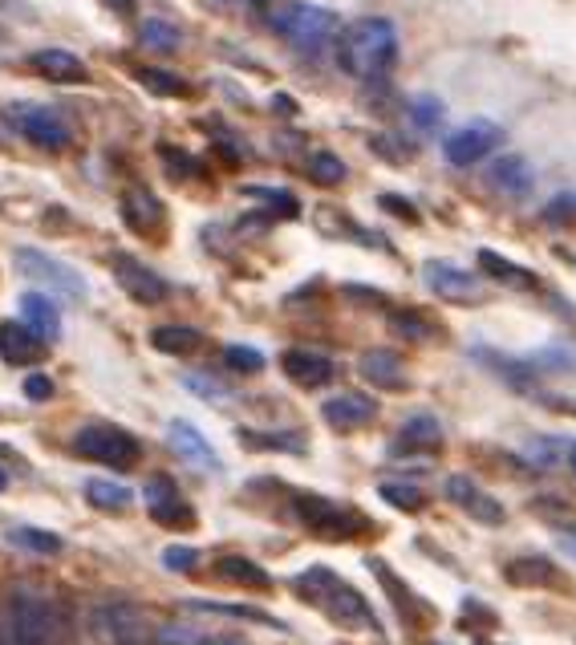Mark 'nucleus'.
Here are the masks:
<instances>
[{
  "instance_id": "3",
  "label": "nucleus",
  "mask_w": 576,
  "mask_h": 645,
  "mask_svg": "<svg viewBox=\"0 0 576 645\" xmlns=\"http://www.w3.org/2000/svg\"><path fill=\"white\" fill-rule=\"evenodd\" d=\"M297 593H301L304 601L321 605L341 630L377 633V617H374V609H370V601L361 597L358 588H349L341 576H333L329 569H309L304 576H297Z\"/></svg>"
},
{
  "instance_id": "45",
  "label": "nucleus",
  "mask_w": 576,
  "mask_h": 645,
  "mask_svg": "<svg viewBox=\"0 0 576 645\" xmlns=\"http://www.w3.org/2000/svg\"><path fill=\"white\" fill-rule=\"evenodd\" d=\"M25 398L49 402L53 398V378H49V373H29V378H25Z\"/></svg>"
},
{
  "instance_id": "7",
  "label": "nucleus",
  "mask_w": 576,
  "mask_h": 645,
  "mask_svg": "<svg viewBox=\"0 0 576 645\" xmlns=\"http://www.w3.org/2000/svg\"><path fill=\"white\" fill-rule=\"evenodd\" d=\"M13 260L16 273L29 276L33 285H41V292H53V297H65V301H86V276L65 260L49 256L41 248H16Z\"/></svg>"
},
{
  "instance_id": "43",
  "label": "nucleus",
  "mask_w": 576,
  "mask_h": 645,
  "mask_svg": "<svg viewBox=\"0 0 576 645\" xmlns=\"http://www.w3.org/2000/svg\"><path fill=\"white\" fill-rule=\"evenodd\" d=\"M248 195H260V200L268 203V207H273L276 215H297L301 212V203L292 200V195H288V191H280V187H248Z\"/></svg>"
},
{
  "instance_id": "53",
  "label": "nucleus",
  "mask_w": 576,
  "mask_h": 645,
  "mask_svg": "<svg viewBox=\"0 0 576 645\" xmlns=\"http://www.w3.org/2000/svg\"><path fill=\"white\" fill-rule=\"evenodd\" d=\"M4 483H9V479H4V471H0V491H4Z\"/></svg>"
},
{
  "instance_id": "32",
  "label": "nucleus",
  "mask_w": 576,
  "mask_h": 645,
  "mask_svg": "<svg viewBox=\"0 0 576 645\" xmlns=\"http://www.w3.org/2000/svg\"><path fill=\"white\" fill-rule=\"evenodd\" d=\"M479 264H483V273L495 276V280H504V285L512 288H536L540 280H536V273H528V268H519V264H512L507 256H500V252H491V248H483L479 252Z\"/></svg>"
},
{
  "instance_id": "40",
  "label": "nucleus",
  "mask_w": 576,
  "mask_h": 645,
  "mask_svg": "<svg viewBox=\"0 0 576 645\" xmlns=\"http://www.w3.org/2000/svg\"><path fill=\"white\" fill-rule=\"evenodd\" d=\"M183 386L188 390H195L200 398H207V402H216V406H224V402L231 398V390L228 386H219L212 373H183Z\"/></svg>"
},
{
  "instance_id": "50",
  "label": "nucleus",
  "mask_w": 576,
  "mask_h": 645,
  "mask_svg": "<svg viewBox=\"0 0 576 645\" xmlns=\"http://www.w3.org/2000/svg\"><path fill=\"white\" fill-rule=\"evenodd\" d=\"M101 4L115 16H134V9H139V0H101Z\"/></svg>"
},
{
  "instance_id": "17",
  "label": "nucleus",
  "mask_w": 576,
  "mask_h": 645,
  "mask_svg": "<svg viewBox=\"0 0 576 645\" xmlns=\"http://www.w3.org/2000/svg\"><path fill=\"white\" fill-rule=\"evenodd\" d=\"M25 61H29L33 73H41V77L58 82V86H82V82H89V65L73 49L49 45V49H33Z\"/></svg>"
},
{
  "instance_id": "10",
  "label": "nucleus",
  "mask_w": 576,
  "mask_h": 645,
  "mask_svg": "<svg viewBox=\"0 0 576 645\" xmlns=\"http://www.w3.org/2000/svg\"><path fill=\"white\" fill-rule=\"evenodd\" d=\"M500 143H504L500 122H491V118H471V122H463L455 134H447L443 155H447V163H455V167H476L479 158H488Z\"/></svg>"
},
{
  "instance_id": "49",
  "label": "nucleus",
  "mask_w": 576,
  "mask_h": 645,
  "mask_svg": "<svg viewBox=\"0 0 576 645\" xmlns=\"http://www.w3.org/2000/svg\"><path fill=\"white\" fill-rule=\"evenodd\" d=\"M382 207H386V212H394V215H406V219H418L415 207H410L406 200H398V195H382Z\"/></svg>"
},
{
  "instance_id": "39",
  "label": "nucleus",
  "mask_w": 576,
  "mask_h": 645,
  "mask_svg": "<svg viewBox=\"0 0 576 645\" xmlns=\"http://www.w3.org/2000/svg\"><path fill=\"white\" fill-rule=\"evenodd\" d=\"M377 495H382L389 507H398V512H422V507H427V491L415 488V483H382Z\"/></svg>"
},
{
  "instance_id": "4",
  "label": "nucleus",
  "mask_w": 576,
  "mask_h": 645,
  "mask_svg": "<svg viewBox=\"0 0 576 645\" xmlns=\"http://www.w3.org/2000/svg\"><path fill=\"white\" fill-rule=\"evenodd\" d=\"M9 642L13 645H61L65 642V617L49 597L21 588L9 609Z\"/></svg>"
},
{
  "instance_id": "48",
  "label": "nucleus",
  "mask_w": 576,
  "mask_h": 645,
  "mask_svg": "<svg viewBox=\"0 0 576 645\" xmlns=\"http://www.w3.org/2000/svg\"><path fill=\"white\" fill-rule=\"evenodd\" d=\"M439 118H443V106H439V101L434 98H418L415 101V122L418 127H439Z\"/></svg>"
},
{
  "instance_id": "19",
  "label": "nucleus",
  "mask_w": 576,
  "mask_h": 645,
  "mask_svg": "<svg viewBox=\"0 0 576 645\" xmlns=\"http://www.w3.org/2000/svg\"><path fill=\"white\" fill-rule=\"evenodd\" d=\"M118 212H122V224L130 231H143V236H159L163 219H167V207L155 191H146V187H130L122 203H118Z\"/></svg>"
},
{
  "instance_id": "44",
  "label": "nucleus",
  "mask_w": 576,
  "mask_h": 645,
  "mask_svg": "<svg viewBox=\"0 0 576 645\" xmlns=\"http://www.w3.org/2000/svg\"><path fill=\"white\" fill-rule=\"evenodd\" d=\"M240 439L248 446H268V451H301L304 439L297 434H256V430H240Z\"/></svg>"
},
{
  "instance_id": "54",
  "label": "nucleus",
  "mask_w": 576,
  "mask_h": 645,
  "mask_svg": "<svg viewBox=\"0 0 576 645\" xmlns=\"http://www.w3.org/2000/svg\"><path fill=\"white\" fill-rule=\"evenodd\" d=\"M4 41H9V33H4V29H0V45H4Z\"/></svg>"
},
{
  "instance_id": "55",
  "label": "nucleus",
  "mask_w": 576,
  "mask_h": 645,
  "mask_svg": "<svg viewBox=\"0 0 576 645\" xmlns=\"http://www.w3.org/2000/svg\"><path fill=\"white\" fill-rule=\"evenodd\" d=\"M483 645H488V642H483Z\"/></svg>"
},
{
  "instance_id": "36",
  "label": "nucleus",
  "mask_w": 576,
  "mask_h": 645,
  "mask_svg": "<svg viewBox=\"0 0 576 645\" xmlns=\"http://www.w3.org/2000/svg\"><path fill=\"white\" fill-rule=\"evenodd\" d=\"M9 540L16 548H25V552H33V557H58L61 552V536H53V531L45 528H13Z\"/></svg>"
},
{
  "instance_id": "2",
  "label": "nucleus",
  "mask_w": 576,
  "mask_h": 645,
  "mask_svg": "<svg viewBox=\"0 0 576 645\" xmlns=\"http://www.w3.org/2000/svg\"><path fill=\"white\" fill-rule=\"evenodd\" d=\"M268 25L292 53L304 58H321L337 37V16L321 4H301V0H288V4H273L268 9Z\"/></svg>"
},
{
  "instance_id": "9",
  "label": "nucleus",
  "mask_w": 576,
  "mask_h": 645,
  "mask_svg": "<svg viewBox=\"0 0 576 645\" xmlns=\"http://www.w3.org/2000/svg\"><path fill=\"white\" fill-rule=\"evenodd\" d=\"M288 512L301 519L309 531H317L325 540H349V536H358L370 519H361L358 512H349L341 503L325 500L317 491H297L292 500H288Z\"/></svg>"
},
{
  "instance_id": "41",
  "label": "nucleus",
  "mask_w": 576,
  "mask_h": 645,
  "mask_svg": "<svg viewBox=\"0 0 576 645\" xmlns=\"http://www.w3.org/2000/svg\"><path fill=\"white\" fill-rule=\"evenodd\" d=\"M224 361H228L236 373H260L264 370V354L252 349V345H228V349H224Z\"/></svg>"
},
{
  "instance_id": "42",
  "label": "nucleus",
  "mask_w": 576,
  "mask_h": 645,
  "mask_svg": "<svg viewBox=\"0 0 576 645\" xmlns=\"http://www.w3.org/2000/svg\"><path fill=\"white\" fill-rule=\"evenodd\" d=\"M163 163H167V175H175V179H191V175H200V163L188 155V151H179V146H159Z\"/></svg>"
},
{
  "instance_id": "12",
  "label": "nucleus",
  "mask_w": 576,
  "mask_h": 645,
  "mask_svg": "<svg viewBox=\"0 0 576 645\" xmlns=\"http://www.w3.org/2000/svg\"><path fill=\"white\" fill-rule=\"evenodd\" d=\"M443 491H447V500L455 503V507H463L467 516L476 519V524H488V528H500L507 519V507L491 491H483L471 479V475H447V483H443Z\"/></svg>"
},
{
  "instance_id": "47",
  "label": "nucleus",
  "mask_w": 576,
  "mask_h": 645,
  "mask_svg": "<svg viewBox=\"0 0 576 645\" xmlns=\"http://www.w3.org/2000/svg\"><path fill=\"white\" fill-rule=\"evenodd\" d=\"M216 13H256V9H268L273 0H207Z\"/></svg>"
},
{
  "instance_id": "46",
  "label": "nucleus",
  "mask_w": 576,
  "mask_h": 645,
  "mask_svg": "<svg viewBox=\"0 0 576 645\" xmlns=\"http://www.w3.org/2000/svg\"><path fill=\"white\" fill-rule=\"evenodd\" d=\"M163 564L175 569V573H191V569H195V548H167V552H163Z\"/></svg>"
},
{
  "instance_id": "29",
  "label": "nucleus",
  "mask_w": 576,
  "mask_h": 645,
  "mask_svg": "<svg viewBox=\"0 0 576 645\" xmlns=\"http://www.w3.org/2000/svg\"><path fill=\"white\" fill-rule=\"evenodd\" d=\"M151 345L171 358H191V354H200L203 333L191 325H159V330H151Z\"/></svg>"
},
{
  "instance_id": "21",
  "label": "nucleus",
  "mask_w": 576,
  "mask_h": 645,
  "mask_svg": "<svg viewBox=\"0 0 576 645\" xmlns=\"http://www.w3.org/2000/svg\"><path fill=\"white\" fill-rule=\"evenodd\" d=\"M370 569H374V576L386 585L389 601H394V609H403V621L406 625H415V630H422V625H434V605H427L422 597H415L410 593V585H406L403 576H394L382 564V560H370Z\"/></svg>"
},
{
  "instance_id": "6",
  "label": "nucleus",
  "mask_w": 576,
  "mask_h": 645,
  "mask_svg": "<svg viewBox=\"0 0 576 645\" xmlns=\"http://www.w3.org/2000/svg\"><path fill=\"white\" fill-rule=\"evenodd\" d=\"M73 455H82L89 463H106L115 471H127L143 459V443L130 430L115 427V422H89L73 434Z\"/></svg>"
},
{
  "instance_id": "25",
  "label": "nucleus",
  "mask_w": 576,
  "mask_h": 645,
  "mask_svg": "<svg viewBox=\"0 0 576 645\" xmlns=\"http://www.w3.org/2000/svg\"><path fill=\"white\" fill-rule=\"evenodd\" d=\"M21 321H25L45 345L61 337V309L53 304L49 292H37V288L25 292V297H21Z\"/></svg>"
},
{
  "instance_id": "51",
  "label": "nucleus",
  "mask_w": 576,
  "mask_h": 645,
  "mask_svg": "<svg viewBox=\"0 0 576 645\" xmlns=\"http://www.w3.org/2000/svg\"><path fill=\"white\" fill-rule=\"evenodd\" d=\"M548 410H556V415H573L576 418V398H544Z\"/></svg>"
},
{
  "instance_id": "23",
  "label": "nucleus",
  "mask_w": 576,
  "mask_h": 645,
  "mask_svg": "<svg viewBox=\"0 0 576 645\" xmlns=\"http://www.w3.org/2000/svg\"><path fill=\"white\" fill-rule=\"evenodd\" d=\"M358 373L377 390H403L410 386V378L403 370V358L394 349H365L358 358Z\"/></svg>"
},
{
  "instance_id": "22",
  "label": "nucleus",
  "mask_w": 576,
  "mask_h": 645,
  "mask_svg": "<svg viewBox=\"0 0 576 645\" xmlns=\"http://www.w3.org/2000/svg\"><path fill=\"white\" fill-rule=\"evenodd\" d=\"M45 358V342L25 321H0V361L4 366H33Z\"/></svg>"
},
{
  "instance_id": "18",
  "label": "nucleus",
  "mask_w": 576,
  "mask_h": 645,
  "mask_svg": "<svg viewBox=\"0 0 576 645\" xmlns=\"http://www.w3.org/2000/svg\"><path fill=\"white\" fill-rule=\"evenodd\" d=\"M443 446H447V434L439 427V418L415 415L398 427V439H394L389 451H394V455H439Z\"/></svg>"
},
{
  "instance_id": "31",
  "label": "nucleus",
  "mask_w": 576,
  "mask_h": 645,
  "mask_svg": "<svg viewBox=\"0 0 576 645\" xmlns=\"http://www.w3.org/2000/svg\"><path fill=\"white\" fill-rule=\"evenodd\" d=\"M476 358H483L491 373H500L507 386L516 390H536V370L528 366V358H507V354H491V349H476Z\"/></svg>"
},
{
  "instance_id": "34",
  "label": "nucleus",
  "mask_w": 576,
  "mask_h": 645,
  "mask_svg": "<svg viewBox=\"0 0 576 645\" xmlns=\"http://www.w3.org/2000/svg\"><path fill=\"white\" fill-rule=\"evenodd\" d=\"M183 609H191V613H216V617H236V621H256V625H273V630H285V621H276L273 613H260V609H248V605H219V601H183Z\"/></svg>"
},
{
  "instance_id": "1",
  "label": "nucleus",
  "mask_w": 576,
  "mask_h": 645,
  "mask_svg": "<svg viewBox=\"0 0 576 645\" xmlns=\"http://www.w3.org/2000/svg\"><path fill=\"white\" fill-rule=\"evenodd\" d=\"M337 61L349 77L374 82L386 77L398 61V29L386 16H361L349 29L337 33Z\"/></svg>"
},
{
  "instance_id": "28",
  "label": "nucleus",
  "mask_w": 576,
  "mask_h": 645,
  "mask_svg": "<svg viewBox=\"0 0 576 645\" xmlns=\"http://www.w3.org/2000/svg\"><path fill=\"white\" fill-rule=\"evenodd\" d=\"M139 45L143 49H151V53H179L183 49V33H179V25L175 21H163V16H146V21H139Z\"/></svg>"
},
{
  "instance_id": "52",
  "label": "nucleus",
  "mask_w": 576,
  "mask_h": 645,
  "mask_svg": "<svg viewBox=\"0 0 576 645\" xmlns=\"http://www.w3.org/2000/svg\"><path fill=\"white\" fill-rule=\"evenodd\" d=\"M568 467H573V471H576V443L568 446Z\"/></svg>"
},
{
  "instance_id": "11",
  "label": "nucleus",
  "mask_w": 576,
  "mask_h": 645,
  "mask_svg": "<svg viewBox=\"0 0 576 645\" xmlns=\"http://www.w3.org/2000/svg\"><path fill=\"white\" fill-rule=\"evenodd\" d=\"M143 500H146V512H151V519H155V524H163V528H175V531L195 528V507H191V503L179 495V488H175L167 475H155V479L146 483Z\"/></svg>"
},
{
  "instance_id": "37",
  "label": "nucleus",
  "mask_w": 576,
  "mask_h": 645,
  "mask_svg": "<svg viewBox=\"0 0 576 645\" xmlns=\"http://www.w3.org/2000/svg\"><path fill=\"white\" fill-rule=\"evenodd\" d=\"M389 325H394V333H403L406 342H431V337H439V325L431 316L415 313V309H398L389 316Z\"/></svg>"
},
{
  "instance_id": "26",
  "label": "nucleus",
  "mask_w": 576,
  "mask_h": 645,
  "mask_svg": "<svg viewBox=\"0 0 576 645\" xmlns=\"http://www.w3.org/2000/svg\"><path fill=\"white\" fill-rule=\"evenodd\" d=\"M488 183L495 187V191L512 195V200H524V195L532 191V167H528L519 155H500L495 163H491Z\"/></svg>"
},
{
  "instance_id": "5",
  "label": "nucleus",
  "mask_w": 576,
  "mask_h": 645,
  "mask_svg": "<svg viewBox=\"0 0 576 645\" xmlns=\"http://www.w3.org/2000/svg\"><path fill=\"white\" fill-rule=\"evenodd\" d=\"M0 118L13 134H21L25 143L41 146V151H65L73 143L70 118L53 106H41V101H4Z\"/></svg>"
},
{
  "instance_id": "35",
  "label": "nucleus",
  "mask_w": 576,
  "mask_h": 645,
  "mask_svg": "<svg viewBox=\"0 0 576 645\" xmlns=\"http://www.w3.org/2000/svg\"><path fill=\"white\" fill-rule=\"evenodd\" d=\"M528 512H532V516H540L544 524H552V528L576 531V507H573V503L556 500V495H540V500H532V503H528Z\"/></svg>"
},
{
  "instance_id": "38",
  "label": "nucleus",
  "mask_w": 576,
  "mask_h": 645,
  "mask_svg": "<svg viewBox=\"0 0 576 645\" xmlns=\"http://www.w3.org/2000/svg\"><path fill=\"white\" fill-rule=\"evenodd\" d=\"M304 171H309V179H313V183H321V187L346 183V163L333 155V151H317V155H309Z\"/></svg>"
},
{
  "instance_id": "15",
  "label": "nucleus",
  "mask_w": 576,
  "mask_h": 645,
  "mask_svg": "<svg viewBox=\"0 0 576 645\" xmlns=\"http://www.w3.org/2000/svg\"><path fill=\"white\" fill-rule=\"evenodd\" d=\"M507 585L512 588H548V593H568V576L561 573V564H552L540 552H528V557H512L507 560Z\"/></svg>"
},
{
  "instance_id": "27",
  "label": "nucleus",
  "mask_w": 576,
  "mask_h": 645,
  "mask_svg": "<svg viewBox=\"0 0 576 645\" xmlns=\"http://www.w3.org/2000/svg\"><path fill=\"white\" fill-rule=\"evenodd\" d=\"M216 576L219 581H231V585H240V588H252V593H268V588H273L268 569H260L256 560H248V557H219Z\"/></svg>"
},
{
  "instance_id": "20",
  "label": "nucleus",
  "mask_w": 576,
  "mask_h": 645,
  "mask_svg": "<svg viewBox=\"0 0 576 645\" xmlns=\"http://www.w3.org/2000/svg\"><path fill=\"white\" fill-rule=\"evenodd\" d=\"M377 410H382V406H377L374 394L349 390V394H337V398L325 402V406H321V418H325L333 430H358V427H365V422H374Z\"/></svg>"
},
{
  "instance_id": "8",
  "label": "nucleus",
  "mask_w": 576,
  "mask_h": 645,
  "mask_svg": "<svg viewBox=\"0 0 576 645\" xmlns=\"http://www.w3.org/2000/svg\"><path fill=\"white\" fill-rule=\"evenodd\" d=\"M89 633L98 645H151V617L130 601H101L89 609Z\"/></svg>"
},
{
  "instance_id": "14",
  "label": "nucleus",
  "mask_w": 576,
  "mask_h": 645,
  "mask_svg": "<svg viewBox=\"0 0 576 645\" xmlns=\"http://www.w3.org/2000/svg\"><path fill=\"white\" fill-rule=\"evenodd\" d=\"M422 280L431 288L434 297H443L451 304H479L483 301V285H479V276L463 273L455 264H443V260H431L427 268H422Z\"/></svg>"
},
{
  "instance_id": "24",
  "label": "nucleus",
  "mask_w": 576,
  "mask_h": 645,
  "mask_svg": "<svg viewBox=\"0 0 576 645\" xmlns=\"http://www.w3.org/2000/svg\"><path fill=\"white\" fill-rule=\"evenodd\" d=\"M167 439H171V446L183 455V459L191 463V467H203V471H219V455H216V446L203 439L200 430L191 427V422H183V418H175L171 427H167Z\"/></svg>"
},
{
  "instance_id": "33",
  "label": "nucleus",
  "mask_w": 576,
  "mask_h": 645,
  "mask_svg": "<svg viewBox=\"0 0 576 645\" xmlns=\"http://www.w3.org/2000/svg\"><path fill=\"white\" fill-rule=\"evenodd\" d=\"M86 500L98 507V512H127L134 503V491L127 483H115V479H89L86 483Z\"/></svg>"
},
{
  "instance_id": "30",
  "label": "nucleus",
  "mask_w": 576,
  "mask_h": 645,
  "mask_svg": "<svg viewBox=\"0 0 576 645\" xmlns=\"http://www.w3.org/2000/svg\"><path fill=\"white\" fill-rule=\"evenodd\" d=\"M134 73V82H143L146 94H155V98H191V82L188 77H179L171 70H159V65H139Z\"/></svg>"
},
{
  "instance_id": "13",
  "label": "nucleus",
  "mask_w": 576,
  "mask_h": 645,
  "mask_svg": "<svg viewBox=\"0 0 576 645\" xmlns=\"http://www.w3.org/2000/svg\"><path fill=\"white\" fill-rule=\"evenodd\" d=\"M115 280L130 301H139V304H159L171 297V285H167L155 268H146L143 260L127 256V252H118L115 256Z\"/></svg>"
},
{
  "instance_id": "16",
  "label": "nucleus",
  "mask_w": 576,
  "mask_h": 645,
  "mask_svg": "<svg viewBox=\"0 0 576 645\" xmlns=\"http://www.w3.org/2000/svg\"><path fill=\"white\" fill-rule=\"evenodd\" d=\"M280 370H285V378L292 386L321 390L337 378V361L317 354V349H285V354H280Z\"/></svg>"
}]
</instances>
